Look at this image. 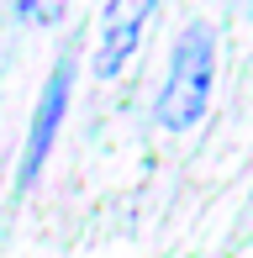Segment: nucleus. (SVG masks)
<instances>
[{"instance_id":"39448f33","label":"nucleus","mask_w":253,"mask_h":258,"mask_svg":"<svg viewBox=\"0 0 253 258\" xmlns=\"http://www.w3.org/2000/svg\"><path fill=\"white\" fill-rule=\"evenodd\" d=\"M248 11H253V0H248Z\"/></svg>"},{"instance_id":"7ed1b4c3","label":"nucleus","mask_w":253,"mask_h":258,"mask_svg":"<svg viewBox=\"0 0 253 258\" xmlns=\"http://www.w3.org/2000/svg\"><path fill=\"white\" fill-rule=\"evenodd\" d=\"M158 0H106V16H100V53H95V74L116 79L126 69V58L143 42V27L153 16Z\"/></svg>"},{"instance_id":"20e7f679","label":"nucleus","mask_w":253,"mask_h":258,"mask_svg":"<svg viewBox=\"0 0 253 258\" xmlns=\"http://www.w3.org/2000/svg\"><path fill=\"white\" fill-rule=\"evenodd\" d=\"M64 6H69V0H16L21 21H32V27H53V21L64 16Z\"/></svg>"},{"instance_id":"f03ea898","label":"nucleus","mask_w":253,"mask_h":258,"mask_svg":"<svg viewBox=\"0 0 253 258\" xmlns=\"http://www.w3.org/2000/svg\"><path fill=\"white\" fill-rule=\"evenodd\" d=\"M69 90H74V58H58V69H53L48 85H42L37 111H32V126H27V148H21V190L37 179V169L53 153L58 121H64V111H69Z\"/></svg>"},{"instance_id":"f257e3e1","label":"nucleus","mask_w":253,"mask_h":258,"mask_svg":"<svg viewBox=\"0 0 253 258\" xmlns=\"http://www.w3.org/2000/svg\"><path fill=\"white\" fill-rule=\"evenodd\" d=\"M211 85H216V37L211 27H185L174 58H169V79L158 90V126L164 132H190L211 105Z\"/></svg>"}]
</instances>
